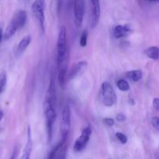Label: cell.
Here are the masks:
<instances>
[{
  "mask_svg": "<svg viewBox=\"0 0 159 159\" xmlns=\"http://www.w3.org/2000/svg\"><path fill=\"white\" fill-rule=\"evenodd\" d=\"M55 104L51 102L49 99H45L44 102L43 109L44 114H45V120H46V127H47V134H48V142L51 141L52 138V128L53 124L55 121L56 113L54 107Z\"/></svg>",
  "mask_w": 159,
  "mask_h": 159,
  "instance_id": "obj_1",
  "label": "cell"
},
{
  "mask_svg": "<svg viewBox=\"0 0 159 159\" xmlns=\"http://www.w3.org/2000/svg\"><path fill=\"white\" fill-rule=\"evenodd\" d=\"M100 99L103 105L108 107H112L116 102V94L112 85L109 82H104L101 85L100 90Z\"/></svg>",
  "mask_w": 159,
  "mask_h": 159,
  "instance_id": "obj_2",
  "label": "cell"
},
{
  "mask_svg": "<svg viewBox=\"0 0 159 159\" xmlns=\"http://www.w3.org/2000/svg\"><path fill=\"white\" fill-rule=\"evenodd\" d=\"M66 28L64 26L59 30L57 40V66L60 68L65 59L66 55Z\"/></svg>",
  "mask_w": 159,
  "mask_h": 159,
  "instance_id": "obj_3",
  "label": "cell"
},
{
  "mask_svg": "<svg viewBox=\"0 0 159 159\" xmlns=\"http://www.w3.org/2000/svg\"><path fill=\"white\" fill-rule=\"evenodd\" d=\"M45 8H46L45 0H34L31 5V11L33 15L38 22L42 33L45 32Z\"/></svg>",
  "mask_w": 159,
  "mask_h": 159,
  "instance_id": "obj_4",
  "label": "cell"
},
{
  "mask_svg": "<svg viewBox=\"0 0 159 159\" xmlns=\"http://www.w3.org/2000/svg\"><path fill=\"white\" fill-rule=\"evenodd\" d=\"M70 116H71V113H70V107L68 105H65L62 112V123H61L62 141H66L70 129V123H71Z\"/></svg>",
  "mask_w": 159,
  "mask_h": 159,
  "instance_id": "obj_5",
  "label": "cell"
},
{
  "mask_svg": "<svg viewBox=\"0 0 159 159\" xmlns=\"http://www.w3.org/2000/svg\"><path fill=\"white\" fill-rule=\"evenodd\" d=\"M74 12V23L77 28L80 27L84 20L85 13V1L84 0H74L73 2Z\"/></svg>",
  "mask_w": 159,
  "mask_h": 159,
  "instance_id": "obj_6",
  "label": "cell"
},
{
  "mask_svg": "<svg viewBox=\"0 0 159 159\" xmlns=\"http://www.w3.org/2000/svg\"><path fill=\"white\" fill-rule=\"evenodd\" d=\"M92 134V130L90 127H87L83 130L80 136L76 140L73 145V150L76 152H80L84 150L87 146L89 140H90V135Z\"/></svg>",
  "mask_w": 159,
  "mask_h": 159,
  "instance_id": "obj_7",
  "label": "cell"
},
{
  "mask_svg": "<svg viewBox=\"0 0 159 159\" xmlns=\"http://www.w3.org/2000/svg\"><path fill=\"white\" fill-rule=\"evenodd\" d=\"M90 26L94 28L99 22L101 16L100 0H90Z\"/></svg>",
  "mask_w": 159,
  "mask_h": 159,
  "instance_id": "obj_8",
  "label": "cell"
},
{
  "mask_svg": "<svg viewBox=\"0 0 159 159\" xmlns=\"http://www.w3.org/2000/svg\"><path fill=\"white\" fill-rule=\"evenodd\" d=\"M66 141H61L50 152L48 159H65L66 154Z\"/></svg>",
  "mask_w": 159,
  "mask_h": 159,
  "instance_id": "obj_9",
  "label": "cell"
},
{
  "mask_svg": "<svg viewBox=\"0 0 159 159\" xmlns=\"http://www.w3.org/2000/svg\"><path fill=\"white\" fill-rule=\"evenodd\" d=\"M26 20H27V13L23 9H20L14 14L10 22L17 28V30H20L25 26Z\"/></svg>",
  "mask_w": 159,
  "mask_h": 159,
  "instance_id": "obj_10",
  "label": "cell"
},
{
  "mask_svg": "<svg viewBox=\"0 0 159 159\" xmlns=\"http://www.w3.org/2000/svg\"><path fill=\"white\" fill-rule=\"evenodd\" d=\"M33 141L32 137H31V127H28L27 128V134H26V142L25 144L24 149H23V155H22L20 159H31V152H32Z\"/></svg>",
  "mask_w": 159,
  "mask_h": 159,
  "instance_id": "obj_11",
  "label": "cell"
},
{
  "mask_svg": "<svg viewBox=\"0 0 159 159\" xmlns=\"http://www.w3.org/2000/svg\"><path fill=\"white\" fill-rule=\"evenodd\" d=\"M87 62L85 61H79L78 63H76L74 66L72 68V69L70 70V73L68 75V79L70 80L74 79L75 77L78 75L80 74L86 68H87Z\"/></svg>",
  "mask_w": 159,
  "mask_h": 159,
  "instance_id": "obj_12",
  "label": "cell"
},
{
  "mask_svg": "<svg viewBox=\"0 0 159 159\" xmlns=\"http://www.w3.org/2000/svg\"><path fill=\"white\" fill-rule=\"evenodd\" d=\"M131 32L130 26L129 25H118L114 29V36L115 38H122L126 37Z\"/></svg>",
  "mask_w": 159,
  "mask_h": 159,
  "instance_id": "obj_13",
  "label": "cell"
},
{
  "mask_svg": "<svg viewBox=\"0 0 159 159\" xmlns=\"http://www.w3.org/2000/svg\"><path fill=\"white\" fill-rule=\"evenodd\" d=\"M31 42V37L27 35L25 36L23 39L20 41L18 46L17 48V55H20L25 51Z\"/></svg>",
  "mask_w": 159,
  "mask_h": 159,
  "instance_id": "obj_14",
  "label": "cell"
},
{
  "mask_svg": "<svg viewBox=\"0 0 159 159\" xmlns=\"http://www.w3.org/2000/svg\"><path fill=\"white\" fill-rule=\"evenodd\" d=\"M55 83L54 78L51 77V80H50L49 86H48V93H47V97L46 99H49L51 102L55 103Z\"/></svg>",
  "mask_w": 159,
  "mask_h": 159,
  "instance_id": "obj_15",
  "label": "cell"
},
{
  "mask_svg": "<svg viewBox=\"0 0 159 159\" xmlns=\"http://www.w3.org/2000/svg\"><path fill=\"white\" fill-rule=\"evenodd\" d=\"M60 69L59 71V84L60 87L64 89L65 87V83H66V79H67V72H66V66L65 65H62L60 67Z\"/></svg>",
  "mask_w": 159,
  "mask_h": 159,
  "instance_id": "obj_16",
  "label": "cell"
},
{
  "mask_svg": "<svg viewBox=\"0 0 159 159\" xmlns=\"http://www.w3.org/2000/svg\"><path fill=\"white\" fill-rule=\"evenodd\" d=\"M144 53L149 58L152 59V60L157 61L159 59V48L157 47H150L147 49H146Z\"/></svg>",
  "mask_w": 159,
  "mask_h": 159,
  "instance_id": "obj_17",
  "label": "cell"
},
{
  "mask_svg": "<svg viewBox=\"0 0 159 159\" xmlns=\"http://www.w3.org/2000/svg\"><path fill=\"white\" fill-rule=\"evenodd\" d=\"M126 76L132 82H138L143 77V72L140 70H132L126 72Z\"/></svg>",
  "mask_w": 159,
  "mask_h": 159,
  "instance_id": "obj_18",
  "label": "cell"
},
{
  "mask_svg": "<svg viewBox=\"0 0 159 159\" xmlns=\"http://www.w3.org/2000/svg\"><path fill=\"white\" fill-rule=\"evenodd\" d=\"M17 30H17V28L16 27V26H14V25L12 24L11 22H9V25H8L7 27H6V30H5L3 37H4L5 40H8V39L11 38V37H12V36L16 34V32H17Z\"/></svg>",
  "mask_w": 159,
  "mask_h": 159,
  "instance_id": "obj_19",
  "label": "cell"
},
{
  "mask_svg": "<svg viewBox=\"0 0 159 159\" xmlns=\"http://www.w3.org/2000/svg\"><path fill=\"white\" fill-rule=\"evenodd\" d=\"M117 87H118V89L120 91L123 92H126L129 90V85L127 81L124 80V79H119V80L117 82Z\"/></svg>",
  "mask_w": 159,
  "mask_h": 159,
  "instance_id": "obj_20",
  "label": "cell"
},
{
  "mask_svg": "<svg viewBox=\"0 0 159 159\" xmlns=\"http://www.w3.org/2000/svg\"><path fill=\"white\" fill-rule=\"evenodd\" d=\"M6 82H7V77L5 71L0 73V95L4 91L6 85Z\"/></svg>",
  "mask_w": 159,
  "mask_h": 159,
  "instance_id": "obj_21",
  "label": "cell"
},
{
  "mask_svg": "<svg viewBox=\"0 0 159 159\" xmlns=\"http://www.w3.org/2000/svg\"><path fill=\"white\" fill-rule=\"evenodd\" d=\"M87 37H88V32L87 30H84L81 34L80 39V45L82 48H85L87 43Z\"/></svg>",
  "mask_w": 159,
  "mask_h": 159,
  "instance_id": "obj_22",
  "label": "cell"
},
{
  "mask_svg": "<svg viewBox=\"0 0 159 159\" xmlns=\"http://www.w3.org/2000/svg\"><path fill=\"white\" fill-rule=\"evenodd\" d=\"M115 135H116L117 139L119 141V142L121 143V144H126L128 139H127V137H126L124 134L121 133V132H117Z\"/></svg>",
  "mask_w": 159,
  "mask_h": 159,
  "instance_id": "obj_23",
  "label": "cell"
},
{
  "mask_svg": "<svg viewBox=\"0 0 159 159\" xmlns=\"http://www.w3.org/2000/svg\"><path fill=\"white\" fill-rule=\"evenodd\" d=\"M151 124L156 130H159V117L157 116H154L151 119Z\"/></svg>",
  "mask_w": 159,
  "mask_h": 159,
  "instance_id": "obj_24",
  "label": "cell"
},
{
  "mask_svg": "<svg viewBox=\"0 0 159 159\" xmlns=\"http://www.w3.org/2000/svg\"><path fill=\"white\" fill-rule=\"evenodd\" d=\"M103 121H104V124L108 126V127H112L115 124V121L112 118H105V119L103 120Z\"/></svg>",
  "mask_w": 159,
  "mask_h": 159,
  "instance_id": "obj_25",
  "label": "cell"
},
{
  "mask_svg": "<svg viewBox=\"0 0 159 159\" xmlns=\"http://www.w3.org/2000/svg\"><path fill=\"white\" fill-rule=\"evenodd\" d=\"M152 105L154 110H156L157 111H159V98H154L153 99Z\"/></svg>",
  "mask_w": 159,
  "mask_h": 159,
  "instance_id": "obj_26",
  "label": "cell"
},
{
  "mask_svg": "<svg viewBox=\"0 0 159 159\" xmlns=\"http://www.w3.org/2000/svg\"><path fill=\"white\" fill-rule=\"evenodd\" d=\"M19 154V149L17 147H15V148L13 149V152H12V155H11L10 159H17V157H18Z\"/></svg>",
  "mask_w": 159,
  "mask_h": 159,
  "instance_id": "obj_27",
  "label": "cell"
},
{
  "mask_svg": "<svg viewBox=\"0 0 159 159\" xmlns=\"http://www.w3.org/2000/svg\"><path fill=\"white\" fill-rule=\"evenodd\" d=\"M116 120L118 122H123V121L126 120V116L123 113H118L116 116Z\"/></svg>",
  "mask_w": 159,
  "mask_h": 159,
  "instance_id": "obj_28",
  "label": "cell"
},
{
  "mask_svg": "<svg viewBox=\"0 0 159 159\" xmlns=\"http://www.w3.org/2000/svg\"><path fill=\"white\" fill-rule=\"evenodd\" d=\"M3 30H2V26H0V43L2 42V40L3 39Z\"/></svg>",
  "mask_w": 159,
  "mask_h": 159,
  "instance_id": "obj_29",
  "label": "cell"
},
{
  "mask_svg": "<svg viewBox=\"0 0 159 159\" xmlns=\"http://www.w3.org/2000/svg\"><path fill=\"white\" fill-rule=\"evenodd\" d=\"M2 116H3V112L0 110V121H1V120L2 119Z\"/></svg>",
  "mask_w": 159,
  "mask_h": 159,
  "instance_id": "obj_30",
  "label": "cell"
},
{
  "mask_svg": "<svg viewBox=\"0 0 159 159\" xmlns=\"http://www.w3.org/2000/svg\"><path fill=\"white\" fill-rule=\"evenodd\" d=\"M148 1H151V2H159V0H148Z\"/></svg>",
  "mask_w": 159,
  "mask_h": 159,
  "instance_id": "obj_31",
  "label": "cell"
}]
</instances>
